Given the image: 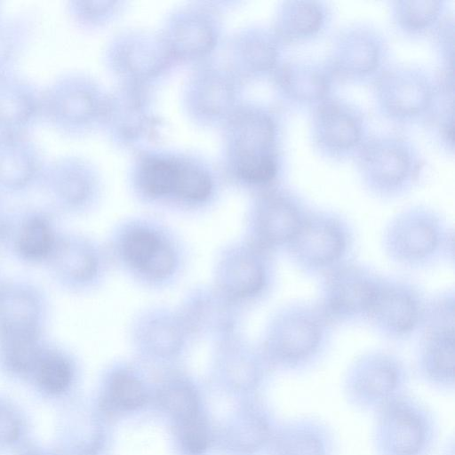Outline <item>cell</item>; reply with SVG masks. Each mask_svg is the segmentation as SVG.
<instances>
[{"mask_svg": "<svg viewBox=\"0 0 455 455\" xmlns=\"http://www.w3.org/2000/svg\"><path fill=\"white\" fill-rule=\"evenodd\" d=\"M355 159L363 187L380 199L410 193L424 173L425 162L419 148L397 133L369 137Z\"/></svg>", "mask_w": 455, "mask_h": 455, "instance_id": "cell-6", "label": "cell"}, {"mask_svg": "<svg viewBox=\"0 0 455 455\" xmlns=\"http://www.w3.org/2000/svg\"><path fill=\"white\" fill-rule=\"evenodd\" d=\"M454 332H422L415 357V373L429 388L454 391Z\"/></svg>", "mask_w": 455, "mask_h": 455, "instance_id": "cell-29", "label": "cell"}, {"mask_svg": "<svg viewBox=\"0 0 455 455\" xmlns=\"http://www.w3.org/2000/svg\"><path fill=\"white\" fill-rule=\"evenodd\" d=\"M164 395V404L180 419L183 420L198 412L196 394L185 379H171Z\"/></svg>", "mask_w": 455, "mask_h": 455, "instance_id": "cell-42", "label": "cell"}, {"mask_svg": "<svg viewBox=\"0 0 455 455\" xmlns=\"http://www.w3.org/2000/svg\"><path fill=\"white\" fill-rule=\"evenodd\" d=\"M46 164L28 134L0 135V194L20 193L41 183Z\"/></svg>", "mask_w": 455, "mask_h": 455, "instance_id": "cell-26", "label": "cell"}, {"mask_svg": "<svg viewBox=\"0 0 455 455\" xmlns=\"http://www.w3.org/2000/svg\"><path fill=\"white\" fill-rule=\"evenodd\" d=\"M455 299L453 290H445L427 300L422 332H454Z\"/></svg>", "mask_w": 455, "mask_h": 455, "instance_id": "cell-41", "label": "cell"}, {"mask_svg": "<svg viewBox=\"0 0 455 455\" xmlns=\"http://www.w3.org/2000/svg\"><path fill=\"white\" fill-rule=\"evenodd\" d=\"M127 340L138 355L152 362L177 360L196 342L176 306L163 303L144 306L133 314Z\"/></svg>", "mask_w": 455, "mask_h": 455, "instance_id": "cell-13", "label": "cell"}, {"mask_svg": "<svg viewBox=\"0 0 455 455\" xmlns=\"http://www.w3.org/2000/svg\"><path fill=\"white\" fill-rule=\"evenodd\" d=\"M310 137L315 150L327 159L355 158L370 137L368 120L356 105L331 96L312 110Z\"/></svg>", "mask_w": 455, "mask_h": 455, "instance_id": "cell-16", "label": "cell"}, {"mask_svg": "<svg viewBox=\"0 0 455 455\" xmlns=\"http://www.w3.org/2000/svg\"><path fill=\"white\" fill-rule=\"evenodd\" d=\"M106 102L92 79L64 74L42 91V118L64 134L77 135L103 118Z\"/></svg>", "mask_w": 455, "mask_h": 455, "instance_id": "cell-12", "label": "cell"}, {"mask_svg": "<svg viewBox=\"0 0 455 455\" xmlns=\"http://www.w3.org/2000/svg\"><path fill=\"white\" fill-rule=\"evenodd\" d=\"M332 325L316 302L292 301L273 312L258 343L274 371L300 374L324 358Z\"/></svg>", "mask_w": 455, "mask_h": 455, "instance_id": "cell-2", "label": "cell"}, {"mask_svg": "<svg viewBox=\"0 0 455 455\" xmlns=\"http://www.w3.org/2000/svg\"><path fill=\"white\" fill-rule=\"evenodd\" d=\"M45 316V299L36 287L21 281L0 283V335L43 332Z\"/></svg>", "mask_w": 455, "mask_h": 455, "instance_id": "cell-28", "label": "cell"}, {"mask_svg": "<svg viewBox=\"0 0 455 455\" xmlns=\"http://www.w3.org/2000/svg\"><path fill=\"white\" fill-rule=\"evenodd\" d=\"M9 221L0 208V243L6 242Z\"/></svg>", "mask_w": 455, "mask_h": 455, "instance_id": "cell-46", "label": "cell"}, {"mask_svg": "<svg viewBox=\"0 0 455 455\" xmlns=\"http://www.w3.org/2000/svg\"><path fill=\"white\" fill-rule=\"evenodd\" d=\"M381 275L349 260L322 275L317 305L334 323L366 321Z\"/></svg>", "mask_w": 455, "mask_h": 455, "instance_id": "cell-14", "label": "cell"}, {"mask_svg": "<svg viewBox=\"0 0 455 455\" xmlns=\"http://www.w3.org/2000/svg\"><path fill=\"white\" fill-rule=\"evenodd\" d=\"M113 268L148 291H167L187 272L186 240L166 221L148 214L117 220L104 242Z\"/></svg>", "mask_w": 455, "mask_h": 455, "instance_id": "cell-1", "label": "cell"}, {"mask_svg": "<svg viewBox=\"0 0 455 455\" xmlns=\"http://www.w3.org/2000/svg\"><path fill=\"white\" fill-rule=\"evenodd\" d=\"M275 92L288 108L311 109L331 96L335 79L324 62L291 60L272 75Z\"/></svg>", "mask_w": 455, "mask_h": 455, "instance_id": "cell-21", "label": "cell"}, {"mask_svg": "<svg viewBox=\"0 0 455 455\" xmlns=\"http://www.w3.org/2000/svg\"><path fill=\"white\" fill-rule=\"evenodd\" d=\"M60 238L52 219L44 212L28 211L9 222L6 242L16 256L28 263L47 262Z\"/></svg>", "mask_w": 455, "mask_h": 455, "instance_id": "cell-31", "label": "cell"}, {"mask_svg": "<svg viewBox=\"0 0 455 455\" xmlns=\"http://www.w3.org/2000/svg\"><path fill=\"white\" fill-rule=\"evenodd\" d=\"M339 439L326 420L298 415L280 422L271 455H339Z\"/></svg>", "mask_w": 455, "mask_h": 455, "instance_id": "cell-25", "label": "cell"}, {"mask_svg": "<svg viewBox=\"0 0 455 455\" xmlns=\"http://www.w3.org/2000/svg\"><path fill=\"white\" fill-rule=\"evenodd\" d=\"M169 54L164 40L134 34L116 44L112 58L122 73L140 79L159 72L166 64Z\"/></svg>", "mask_w": 455, "mask_h": 455, "instance_id": "cell-34", "label": "cell"}, {"mask_svg": "<svg viewBox=\"0 0 455 455\" xmlns=\"http://www.w3.org/2000/svg\"><path fill=\"white\" fill-rule=\"evenodd\" d=\"M215 39L216 28L212 17L204 10L189 8L173 16L164 42L171 53L196 59L209 52Z\"/></svg>", "mask_w": 455, "mask_h": 455, "instance_id": "cell-32", "label": "cell"}, {"mask_svg": "<svg viewBox=\"0 0 455 455\" xmlns=\"http://www.w3.org/2000/svg\"><path fill=\"white\" fill-rule=\"evenodd\" d=\"M46 263L55 280L77 294L100 289L113 269L105 243L78 233L60 234Z\"/></svg>", "mask_w": 455, "mask_h": 455, "instance_id": "cell-15", "label": "cell"}, {"mask_svg": "<svg viewBox=\"0 0 455 455\" xmlns=\"http://www.w3.org/2000/svg\"><path fill=\"white\" fill-rule=\"evenodd\" d=\"M110 2L73 1L69 3L68 11L73 20L83 25L100 22L108 12L114 10Z\"/></svg>", "mask_w": 455, "mask_h": 455, "instance_id": "cell-43", "label": "cell"}, {"mask_svg": "<svg viewBox=\"0 0 455 455\" xmlns=\"http://www.w3.org/2000/svg\"><path fill=\"white\" fill-rule=\"evenodd\" d=\"M354 246V230L343 216L311 210L285 251L302 273L323 275L351 260Z\"/></svg>", "mask_w": 455, "mask_h": 455, "instance_id": "cell-10", "label": "cell"}, {"mask_svg": "<svg viewBox=\"0 0 455 455\" xmlns=\"http://www.w3.org/2000/svg\"><path fill=\"white\" fill-rule=\"evenodd\" d=\"M440 455H454V439L453 437L449 438L441 447Z\"/></svg>", "mask_w": 455, "mask_h": 455, "instance_id": "cell-47", "label": "cell"}, {"mask_svg": "<svg viewBox=\"0 0 455 455\" xmlns=\"http://www.w3.org/2000/svg\"><path fill=\"white\" fill-rule=\"evenodd\" d=\"M275 281L274 254L242 236L219 248L209 283L229 302L247 312L267 299Z\"/></svg>", "mask_w": 455, "mask_h": 455, "instance_id": "cell-5", "label": "cell"}, {"mask_svg": "<svg viewBox=\"0 0 455 455\" xmlns=\"http://www.w3.org/2000/svg\"><path fill=\"white\" fill-rule=\"evenodd\" d=\"M427 299L411 281L381 276L366 322L381 336L403 340L421 329Z\"/></svg>", "mask_w": 455, "mask_h": 455, "instance_id": "cell-18", "label": "cell"}, {"mask_svg": "<svg viewBox=\"0 0 455 455\" xmlns=\"http://www.w3.org/2000/svg\"><path fill=\"white\" fill-rule=\"evenodd\" d=\"M190 93L196 114L216 117L226 112L233 99V84L220 73L209 72L198 77Z\"/></svg>", "mask_w": 455, "mask_h": 455, "instance_id": "cell-38", "label": "cell"}, {"mask_svg": "<svg viewBox=\"0 0 455 455\" xmlns=\"http://www.w3.org/2000/svg\"><path fill=\"white\" fill-rule=\"evenodd\" d=\"M411 384L408 366L396 355L371 350L356 356L346 369L341 393L355 411L371 413L406 395Z\"/></svg>", "mask_w": 455, "mask_h": 455, "instance_id": "cell-9", "label": "cell"}, {"mask_svg": "<svg viewBox=\"0 0 455 455\" xmlns=\"http://www.w3.org/2000/svg\"><path fill=\"white\" fill-rule=\"evenodd\" d=\"M195 340L212 344L243 331L245 313L210 283L188 288L175 305Z\"/></svg>", "mask_w": 455, "mask_h": 455, "instance_id": "cell-19", "label": "cell"}, {"mask_svg": "<svg viewBox=\"0 0 455 455\" xmlns=\"http://www.w3.org/2000/svg\"><path fill=\"white\" fill-rule=\"evenodd\" d=\"M107 394L121 409L133 410L145 403L146 391L141 379L128 366L113 369L107 379Z\"/></svg>", "mask_w": 455, "mask_h": 455, "instance_id": "cell-39", "label": "cell"}, {"mask_svg": "<svg viewBox=\"0 0 455 455\" xmlns=\"http://www.w3.org/2000/svg\"><path fill=\"white\" fill-rule=\"evenodd\" d=\"M439 442L438 417L429 405L410 393L373 414V455H435Z\"/></svg>", "mask_w": 455, "mask_h": 455, "instance_id": "cell-7", "label": "cell"}, {"mask_svg": "<svg viewBox=\"0 0 455 455\" xmlns=\"http://www.w3.org/2000/svg\"><path fill=\"white\" fill-rule=\"evenodd\" d=\"M281 144V124L275 111L258 105L236 109L228 127L229 170L235 183L254 194L278 185Z\"/></svg>", "mask_w": 455, "mask_h": 455, "instance_id": "cell-3", "label": "cell"}, {"mask_svg": "<svg viewBox=\"0 0 455 455\" xmlns=\"http://www.w3.org/2000/svg\"><path fill=\"white\" fill-rule=\"evenodd\" d=\"M293 190L280 185L253 194L243 221V237L275 254L285 251L310 212Z\"/></svg>", "mask_w": 455, "mask_h": 455, "instance_id": "cell-11", "label": "cell"}, {"mask_svg": "<svg viewBox=\"0 0 455 455\" xmlns=\"http://www.w3.org/2000/svg\"><path fill=\"white\" fill-rule=\"evenodd\" d=\"M388 46L384 36L365 23H354L334 36L325 63L335 81H372L387 67Z\"/></svg>", "mask_w": 455, "mask_h": 455, "instance_id": "cell-17", "label": "cell"}, {"mask_svg": "<svg viewBox=\"0 0 455 455\" xmlns=\"http://www.w3.org/2000/svg\"><path fill=\"white\" fill-rule=\"evenodd\" d=\"M331 10L320 1H284L277 8L273 31L283 45L306 43L323 35Z\"/></svg>", "mask_w": 455, "mask_h": 455, "instance_id": "cell-30", "label": "cell"}, {"mask_svg": "<svg viewBox=\"0 0 455 455\" xmlns=\"http://www.w3.org/2000/svg\"><path fill=\"white\" fill-rule=\"evenodd\" d=\"M449 80L411 64L387 67L372 82V94L379 115L393 123L429 121Z\"/></svg>", "mask_w": 455, "mask_h": 455, "instance_id": "cell-8", "label": "cell"}, {"mask_svg": "<svg viewBox=\"0 0 455 455\" xmlns=\"http://www.w3.org/2000/svg\"><path fill=\"white\" fill-rule=\"evenodd\" d=\"M47 345L43 332L0 335V377L24 387Z\"/></svg>", "mask_w": 455, "mask_h": 455, "instance_id": "cell-33", "label": "cell"}, {"mask_svg": "<svg viewBox=\"0 0 455 455\" xmlns=\"http://www.w3.org/2000/svg\"><path fill=\"white\" fill-rule=\"evenodd\" d=\"M36 436L35 421L28 407L0 389V455H12Z\"/></svg>", "mask_w": 455, "mask_h": 455, "instance_id": "cell-37", "label": "cell"}, {"mask_svg": "<svg viewBox=\"0 0 455 455\" xmlns=\"http://www.w3.org/2000/svg\"><path fill=\"white\" fill-rule=\"evenodd\" d=\"M453 235L439 212L413 205L396 213L382 235L386 256L395 264L411 269L426 268L452 259Z\"/></svg>", "mask_w": 455, "mask_h": 455, "instance_id": "cell-4", "label": "cell"}, {"mask_svg": "<svg viewBox=\"0 0 455 455\" xmlns=\"http://www.w3.org/2000/svg\"><path fill=\"white\" fill-rule=\"evenodd\" d=\"M190 161L163 155L145 156L132 177V189L142 203L174 210Z\"/></svg>", "mask_w": 455, "mask_h": 455, "instance_id": "cell-23", "label": "cell"}, {"mask_svg": "<svg viewBox=\"0 0 455 455\" xmlns=\"http://www.w3.org/2000/svg\"><path fill=\"white\" fill-rule=\"evenodd\" d=\"M216 368L228 379L245 389L260 387L273 370L258 342L243 331L212 343Z\"/></svg>", "mask_w": 455, "mask_h": 455, "instance_id": "cell-24", "label": "cell"}, {"mask_svg": "<svg viewBox=\"0 0 455 455\" xmlns=\"http://www.w3.org/2000/svg\"><path fill=\"white\" fill-rule=\"evenodd\" d=\"M12 455H59L52 443L34 437Z\"/></svg>", "mask_w": 455, "mask_h": 455, "instance_id": "cell-45", "label": "cell"}, {"mask_svg": "<svg viewBox=\"0 0 455 455\" xmlns=\"http://www.w3.org/2000/svg\"><path fill=\"white\" fill-rule=\"evenodd\" d=\"M42 118V91L12 71L0 75V135L28 134Z\"/></svg>", "mask_w": 455, "mask_h": 455, "instance_id": "cell-27", "label": "cell"}, {"mask_svg": "<svg viewBox=\"0 0 455 455\" xmlns=\"http://www.w3.org/2000/svg\"><path fill=\"white\" fill-rule=\"evenodd\" d=\"M181 421L185 446L194 453L204 451L208 443V435L204 421L198 412Z\"/></svg>", "mask_w": 455, "mask_h": 455, "instance_id": "cell-44", "label": "cell"}, {"mask_svg": "<svg viewBox=\"0 0 455 455\" xmlns=\"http://www.w3.org/2000/svg\"><path fill=\"white\" fill-rule=\"evenodd\" d=\"M446 1H395L390 14L399 34L419 38L434 34L447 14Z\"/></svg>", "mask_w": 455, "mask_h": 455, "instance_id": "cell-36", "label": "cell"}, {"mask_svg": "<svg viewBox=\"0 0 455 455\" xmlns=\"http://www.w3.org/2000/svg\"><path fill=\"white\" fill-rule=\"evenodd\" d=\"M41 183L54 205L67 213H89L100 201L95 170L77 156H64L46 164Z\"/></svg>", "mask_w": 455, "mask_h": 455, "instance_id": "cell-20", "label": "cell"}, {"mask_svg": "<svg viewBox=\"0 0 455 455\" xmlns=\"http://www.w3.org/2000/svg\"><path fill=\"white\" fill-rule=\"evenodd\" d=\"M235 43L236 65L245 76H272L281 63L283 45L273 29L251 28L239 35Z\"/></svg>", "mask_w": 455, "mask_h": 455, "instance_id": "cell-35", "label": "cell"}, {"mask_svg": "<svg viewBox=\"0 0 455 455\" xmlns=\"http://www.w3.org/2000/svg\"><path fill=\"white\" fill-rule=\"evenodd\" d=\"M79 366L68 350L48 344L24 387L38 403L53 411L74 400Z\"/></svg>", "mask_w": 455, "mask_h": 455, "instance_id": "cell-22", "label": "cell"}, {"mask_svg": "<svg viewBox=\"0 0 455 455\" xmlns=\"http://www.w3.org/2000/svg\"><path fill=\"white\" fill-rule=\"evenodd\" d=\"M28 28L21 18L0 15V75L11 71L26 44Z\"/></svg>", "mask_w": 455, "mask_h": 455, "instance_id": "cell-40", "label": "cell"}]
</instances>
